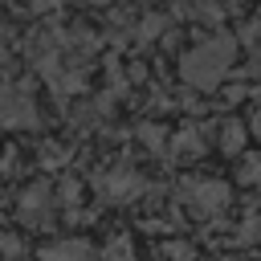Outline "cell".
<instances>
[{
	"instance_id": "obj_1",
	"label": "cell",
	"mask_w": 261,
	"mask_h": 261,
	"mask_svg": "<svg viewBox=\"0 0 261 261\" xmlns=\"http://www.w3.org/2000/svg\"><path fill=\"white\" fill-rule=\"evenodd\" d=\"M232 57H237V41H232L228 33H220V37L200 41L192 53H184L179 73H184V82H188V86H196V90H212V86L228 73Z\"/></svg>"
},
{
	"instance_id": "obj_2",
	"label": "cell",
	"mask_w": 261,
	"mask_h": 261,
	"mask_svg": "<svg viewBox=\"0 0 261 261\" xmlns=\"http://www.w3.org/2000/svg\"><path fill=\"white\" fill-rule=\"evenodd\" d=\"M184 200L192 204L196 216H212L228 204V188L216 179H200V184H184Z\"/></svg>"
},
{
	"instance_id": "obj_3",
	"label": "cell",
	"mask_w": 261,
	"mask_h": 261,
	"mask_svg": "<svg viewBox=\"0 0 261 261\" xmlns=\"http://www.w3.org/2000/svg\"><path fill=\"white\" fill-rule=\"evenodd\" d=\"M37 114H33V102L8 86H0V126H33Z\"/></svg>"
},
{
	"instance_id": "obj_4",
	"label": "cell",
	"mask_w": 261,
	"mask_h": 261,
	"mask_svg": "<svg viewBox=\"0 0 261 261\" xmlns=\"http://www.w3.org/2000/svg\"><path fill=\"white\" fill-rule=\"evenodd\" d=\"M45 261H94V249L86 241H61V245L45 249Z\"/></svg>"
},
{
	"instance_id": "obj_5",
	"label": "cell",
	"mask_w": 261,
	"mask_h": 261,
	"mask_svg": "<svg viewBox=\"0 0 261 261\" xmlns=\"http://www.w3.org/2000/svg\"><path fill=\"white\" fill-rule=\"evenodd\" d=\"M45 204H49V188L37 184V188H29V192L20 196V216H24V220H41Z\"/></svg>"
},
{
	"instance_id": "obj_6",
	"label": "cell",
	"mask_w": 261,
	"mask_h": 261,
	"mask_svg": "<svg viewBox=\"0 0 261 261\" xmlns=\"http://www.w3.org/2000/svg\"><path fill=\"white\" fill-rule=\"evenodd\" d=\"M106 192H110V200H135V196L143 192V179L122 171V175H114V179L106 184Z\"/></svg>"
},
{
	"instance_id": "obj_7",
	"label": "cell",
	"mask_w": 261,
	"mask_h": 261,
	"mask_svg": "<svg viewBox=\"0 0 261 261\" xmlns=\"http://www.w3.org/2000/svg\"><path fill=\"white\" fill-rule=\"evenodd\" d=\"M237 175H241L245 184H261V151L245 155V159H241V167H237Z\"/></svg>"
},
{
	"instance_id": "obj_8",
	"label": "cell",
	"mask_w": 261,
	"mask_h": 261,
	"mask_svg": "<svg viewBox=\"0 0 261 261\" xmlns=\"http://www.w3.org/2000/svg\"><path fill=\"white\" fill-rule=\"evenodd\" d=\"M241 143H245V126H241V122H224L220 147H224V151H241Z\"/></svg>"
},
{
	"instance_id": "obj_9",
	"label": "cell",
	"mask_w": 261,
	"mask_h": 261,
	"mask_svg": "<svg viewBox=\"0 0 261 261\" xmlns=\"http://www.w3.org/2000/svg\"><path fill=\"white\" fill-rule=\"evenodd\" d=\"M106 261H135V249H130V241H126V237L110 241V245H106Z\"/></svg>"
},
{
	"instance_id": "obj_10",
	"label": "cell",
	"mask_w": 261,
	"mask_h": 261,
	"mask_svg": "<svg viewBox=\"0 0 261 261\" xmlns=\"http://www.w3.org/2000/svg\"><path fill=\"white\" fill-rule=\"evenodd\" d=\"M179 147H184V151H196V155H200V147H204L200 130H196V135H192V130H184V135H179Z\"/></svg>"
},
{
	"instance_id": "obj_11",
	"label": "cell",
	"mask_w": 261,
	"mask_h": 261,
	"mask_svg": "<svg viewBox=\"0 0 261 261\" xmlns=\"http://www.w3.org/2000/svg\"><path fill=\"white\" fill-rule=\"evenodd\" d=\"M159 29H163V20H159V16H147V20H143V33H139V37H143V41H151V37H155Z\"/></svg>"
},
{
	"instance_id": "obj_12",
	"label": "cell",
	"mask_w": 261,
	"mask_h": 261,
	"mask_svg": "<svg viewBox=\"0 0 261 261\" xmlns=\"http://www.w3.org/2000/svg\"><path fill=\"white\" fill-rule=\"evenodd\" d=\"M245 241H261V216H253L249 224H245V232H241Z\"/></svg>"
},
{
	"instance_id": "obj_13",
	"label": "cell",
	"mask_w": 261,
	"mask_h": 261,
	"mask_svg": "<svg viewBox=\"0 0 261 261\" xmlns=\"http://www.w3.org/2000/svg\"><path fill=\"white\" fill-rule=\"evenodd\" d=\"M143 143H151V147H163V135H159V126H143Z\"/></svg>"
},
{
	"instance_id": "obj_14",
	"label": "cell",
	"mask_w": 261,
	"mask_h": 261,
	"mask_svg": "<svg viewBox=\"0 0 261 261\" xmlns=\"http://www.w3.org/2000/svg\"><path fill=\"white\" fill-rule=\"evenodd\" d=\"M167 257H175V261H188V257H192V249H188V245H167Z\"/></svg>"
},
{
	"instance_id": "obj_15",
	"label": "cell",
	"mask_w": 261,
	"mask_h": 261,
	"mask_svg": "<svg viewBox=\"0 0 261 261\" xmlns=\"http://www.w3.org/2000/svg\"><path fill=\"white\" fill-rule=\"evenodd\" d=\"M253 135H257V139H261V106H257V110H253Z\"/></svg>"
}]
</instances>
